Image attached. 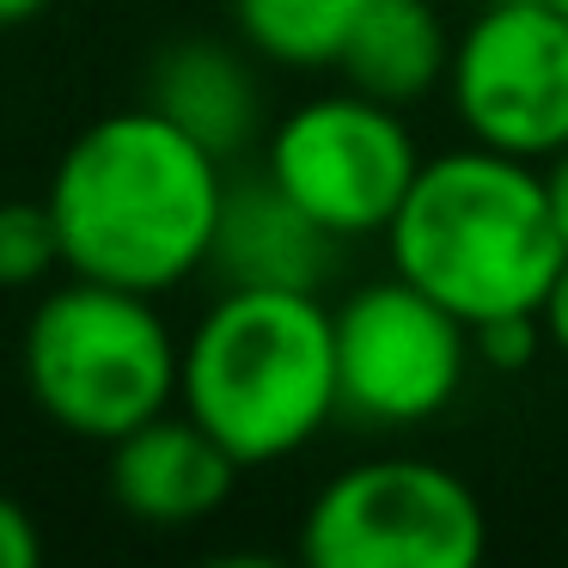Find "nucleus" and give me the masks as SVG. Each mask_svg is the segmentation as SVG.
Listing matches in <instances>:
<instances>
[{
    "label": "nucleus",
    "instance_id": "1",
    "mask_svg": "<svg viewBox=\"0 0 568 568\" xmlns=\"http://www.w3.org/2000/svg\"><path fill=\"white\" fill-rule=\"evenodd\" d=\"M226 165L160 111H111L87 123L43 190L62 233V270L87 282L172 294L209 263Z\"/></svg>",
    "mask_w": 568,
    "mask_h": 568
},
{
    "label": "nucleus",
    "instance_id": "2",
    "mask_svg": "<svg viewBox=\"0 0 568 568\" xmlns=\"http://www.w3.org/2000/svg\"><path fill=\"white\" fill-rule=\"evenodd\" d=\"M385 251L392 275L465 324L538 312L556 270L568 263L544 172L483 141L422 160L409 196L385 226Z\"/></svg>",
    "mask_w": 568,
    "mask_h": 568
},
{
    "label": "nucleus",
    "instance_id": "3",
    "mask_svg": "<svg viewBox=\"0 0 568 568\" xmlns=\"http://www.w3.org/2000/svg\"><path fill=\"white\" fill-rule=\"evenodd\" d=\"M178 404L245 470L294 458L336 422L331 306L287 287H221L184 336Z\"/></svg>",
    "mask_w": 568,
    "mask_h": 568
},
{
    "label": "nucleus",
    "instance_id": "4",
    "mask_svg": "<svg viewBox=\"0 0 568 568\" xmlns=\"http://www.w3.org/2000/svg\"><path fill=\"white\" fill-rule=\"evenodd\" d=\"M184 343L160 318L153 294L68 275L31 306L19 373L43 416L74 440H123L148 416L178 404Z\"/></svg>",
    "mask_w": 568,
    "mask_h": 568
},
{
    "label": "nucleus",
    "instance_id": "5",
    "mask_svg": "<svg viewBox=\"0 0 568 568\" xmlns=\"http://www.w3.org/2000/svg\"><path fill=\"white\" fill-rule=\"evenodd\" d=\"M489 514L458 470L434 458H367L306 507L300 556L312 568H477Z\"/></svg>",
    "mask_w": 568,
    "mask_h": 568
},
{
    "label": "nucleus",
    "instance_id": "6",
    "mask_svg": "<svg viewBox=\"0 0 568 568\" xmlns=\"http://www.w3.org/2000/svg\"><path fill=\"white\" fill-rule=\"evenodd\" d=\"M263 172L343 245L392 226L422 172L404 111L343 87L306 99L263 135Z\"/></svg>",
    "mask_w": 568,
    "mask_h": 568
},
{
    "label": "nucleus",
    "instance_id": "7",
    "mask_svg": "<svg viewBox=\"0 0 568 568\" xmlns=\"http://www.w3.org/2000/svg\"><path fill=\"white\" fill-rule=\"evenodd\" d=\"M336 416L355 428H416L458 397L470 373V324L404 275L367 282L331 312Z\"/></svg>",
    "mask_w": 568,
    "mask_h": 568
},
{
    "label": "nucleus",
    "instance_id": "8",
    "mask_svg": "<svg viewBox=\"0 0 568 568\" xmlns=\"http://www.w3.org/2000/svg\"><path fill=\"white\" fill-rule=\"evenodd\" d=\"M458 123L470 141L514 160L568 148V13L550 0H489L453 38L446 68Z\"/></svg>",
    "mask_w": 568,
    "mask_h": 568
},
{
    "label": "nucleus",
    "instance_id": "9",
    "mask_svg": "<svg viewBox=\"0 0 568 568\" xmlns=\"http://www.w3.org/2000/svg\"><path fill=\"white\" fill-rule=\"evenodd\" d=\"M239 470L245 465L178 404L129 428L123 440H111V501L135 526L184 531L233 501Z\"/></svg>",
    "mask_w": 568,
    "mask_h": 568
},
{
    "label": "nucleus",
    "instance_id": "10",
    "mask_svg": "<svg viewBox=\"0 0 568 568\" xmlns=\"http://www.w3.org/2000/svg\"><path fill=\"white\" fill-rule=\"evenodd\" d=\"M343 263V239L318 226L270 172H226L209 263L221 287H287L318 294Z\"/></svg>",
    "mask_w": 568,
    "mask_h": 568
},
{
    "label": "nucleus",
    "instance_id": "11",
    "mask_svg": "<svg viewBox=\"0 0 568 568\" xmlns=\"http://www.w3.org/2000/svg\"><path fill=\"white\" fill-rule=\"evenodd\" d=\"M148 111H160L165 123H178L190 141L214 153L221 165H233L239 153H251L263 141V87L257 68L214 38H178L153 55L148 68Z\"/></svg>",
    "mask_w": 568,
    "mask_h": 568
},
{
    "label": "nucleus",
    "instance_id": "12",
    "mask_svg": "<svg viewBox=\"0 0 568 568\" xmlns=\"http://www.w3.org/2000/svg\"><path fill=\"white\" fill-rule=\"evenodd\" d=\"M446 68H453V31L434 0H367L361 26L336 55V74L348 87L397 111L446 87Z\"/></svg>",
    "mask_w": 568,
    "mask_h": 568
},
{
    "label": "nucleus",
    "instance_id": "13",
    "mask_svg": "<svg viewBox=\"0 0 568 568\" xmlns=\"http://www.w3.org/2000/svg\"><path fill=\"white\" fill-rule=\"evenodd\" d=\"M226 7L239 43L275 68H336L348 31L367 13V0H226Z\"/></svg>",
    "mask_w": 568,
    "mask_h": 568
},
{
    "label": "nucleus",
    "instance_id": "14",
    "mask_svg": "<svg viewBox=\"0 0 568 568\" xmlns=\"http://www.w3.org/2000/svg\"><path fill=\"white\" fill-rule=\"evenodd\" d=\"M55 270H62V233H55L50 202H0V287L26 294V287H43Z\"/></svg>",
    "mask_w": 568,
    "mask_h": 568
},
{
    "label": "nucleus",
    "instance_id": "15",
    "mask_svg": "<svg viewBox=\"0 0 568 568\" xmlns=\"http://www.w3.org/2000/svg\"><path fill=\"white\" fill-rule=\"evenodd\" d=\"M538 348H544V318L538 312H514V318L470 324V361H477V367L514 373V367H531Z\"/></svg>",
    "mask_w": 568,
    "mask_h": 568
},
{
    "label": "nucleus",
    "instance_id": "16",
    "mask_svg": "<svg viewBox=\"0 0 568 568\" xmlns=\"http://www.w3.org/2000/svg\"><path fill=\"white\" fill-rule=\"evenodd\" d=\"M43 556V531L13 495H0V568H38Z\"/></svg>",
    "mask_w": 568,
    "mask_h": 568
},
{
    "label": "nucleus",
    "instance_id": "17",
    "mask_svg": "<svg viewBox=\"0 0 568 568\" xmlns=\"http://www.w3.org/2000/svg\"><path fill=\"white\" fill-rule=\"evenodd\" d=\"M538 318H544V343L568 355V263L556 270V282H550V294H544Z\"/></svg>",
    "mask_w": 568,
    "mask_h": 568
},
{
    "label": "nucleus",
    "instance_id": "18",
    "mask_svg": "<svg viewBox=\"0 0 568 568\" xmlns=\"http://www.w3.org/2000/svg\"><path fill=\"white\" fill-rule=\"evenodd\" d=\"M544 196H550V221H556L562 251H568V148L544 160Z\"/></svg>",
    "mask_w": 568,
    "mask_h": 568
},
{
    "label": "nucleus",
    "instance_id": "19",
    "mask_svg": "<svg viewBox=\"0 0 568 568\" xmlns=\"http://www.w3.org/2000/svg\"><path fill=\"white\" fill-rule=\"evenodd\" d=\"M50 0H0V31H13V26H31V19L43 13Z\"/></svg>",
    "mask_w": 568,
    "mask_h": 568
},
{
    "label": "nucleus",
    "instance_id": "20",
    "mask_svg": "<svg viewBox=\"0 0 568 568\" xmlns=\"http://www.w3.org/2000/svg\"><path fill=\"white\" fill-rule=\"evenodd\" d=\"M550 7H556V13H568V0H550Z\"/></svg>",
    "mask_w": 568,
    "mask_h": 568
}]
</instances>
